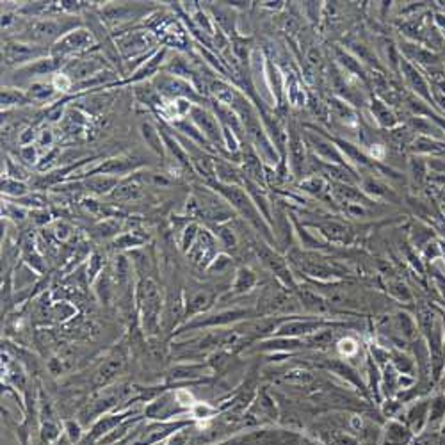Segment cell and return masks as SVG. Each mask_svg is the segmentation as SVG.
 Segmentation results:
<instances>
[{
	"instance_id": "1",
	"label": "cell",
	"mask_w": 445,
	"mask_h": 445,
	"mask_svg": "<svg viewBox=\"0 0 445 445\" xmlns=\"http://www.w3.org/2000/svg\"><path fill=\"white\" fill-rule=\"evenodd\" d=\"M137 310L141 316L143 330L146 335H155L160 328V319H162V290L153 282L152 278H143L137 283L136 290Z\"/></svg>"
},
{
	"instance_id": "2",
	"label": "cell",
	"mask_w": 445,
	"mask_h": 445,
	"mask_svg": "<svg viewBox=\"0 0 445 445\" xmlns=\"http://www.w3.org/2000/svg\"><path fill=\"white\" fill-rule=\"evenodd\" d=\"M129 392L130 388L125 387V385L100 388L98 392H96L84 406L80 408L79 413H77V420H79L82 426L93 424L95 420H98L102 415L109 413L120 401H125Z\"/></svg>"
},
{
	"instance_id": "3",
	"label": "cell",
	"mask_w": 445,
	"mask_h": 445,
	"mask_svg": "<svg viewBox=\"0 0 445 445\" xmlns=\"http://www.w3.org/2000/svg\"><path fill=\"white\" fill-rule=\"evenodd\" d=\"M77 23L72 20H58V18H41L34 20V22L29 25L25 34L27 43H34V45L49 46L50 43L56 45L66 32L77 29Z\"/></svg>"
},
{
	"instance_id": "4",
	"label": "cell",
	"mask_w": 445,
	"mask_h": 445,
	"mask_svg": "<svg viewBox=\"0 0 445 445\" xmlns=\"http://www.w3.org/2000/svg\"><path fill=\"white\" fill-rule=\"evenodd\" d=\"M96 39L88 29H82V27H77L73 31L66 32L61 39H59L56 45L50 46V56L53 58H61L70 61V59L80 58V56H86L89 53V50L95 49Z\"/></svg>"
},
{
	"instance_id": "5",
	"label": "cell",
	"mask_w": 445,
	"mask_h": 445,
	"mask_svg": "<svg viewBox=\"0 0 445 445\" xmlns=\"http://www.w3.org/2000/svg\"><path fill=\"white\" fill-rule=\"evenodd\" d=\"M152 86L162 98L172 100V102H175V100H189V102L196 103L203 98L189 80L168 75V73H159L152 80Z\"/></svg>"
},
{
	"instance_id": "6",
	"label": "cell",
	"mask_w": 445,
	"mask_h": 445,
	"mask_svg": "<svg viewBox=\"0 0 445 445\" xmlns=\"http://www.w3.org/2000/svg\"><path fill=\"white\" fill-rule=\"evenodd\" d=\"M212 187L216 189V193L221 194V198H225L230 203V207H233L236 210H239L244 217L250 219V223L257 226V228L266 230L264 221L260 219V210L257 209L255 203L252 202V198L247 196L246 191L240 186H223V183H212Z\"/></svg>"
},
{
	"instance_id": "7",
	"label": "cell",
	"mask_w": 445,
	"mask_h": 445,
	"mask_svg": "<svg viewBox=\"0 0 445 445\" xmlns=\"http://www.w3.org/2000/svg\"><path fill=\"white\" fill-rule=\"evenodd\" d=\"M159 41L153 32L150 31H130L122 32L116 38V49L120 50L123 59H136L139 56H145L146 52H155V45Z\"/></svg>"
},
{
	"instance_id": "8",
	"label": "cell",
	"mask_w": 445,
	"mask_h": 445,
	"mask_svg": "<svg viewBox=\"0 0 445 445\" xmlns=\"http://www.w3.org/2000/svg\"><path fill=\"white\" fill-rule=\"evenodd\" d=\"M52 50L49 46L34 45V43L27 41H9L2 46V56H4V63L8 66H22L31 65V63L38 61V59L49 58Z\"/></svg>"
},
{
	"instance_id": "9",
	"label": "cell",
	"mask_w": 445,
	"mask_h": 445,
	"mask_svg": "<svg viewBox=\"0 0 445 445\" xmlns=\"http://www.w3.org/2000/svg\"><path fill=\"white\" fill-rule=\"evenodd\" d=\"M103 70H107L105 58H103L102 53L89 52L86 53V56H80V58L70 59L65 65V68H63V73H65V75L72 80L73 86H75L80 84V82H84V80L91 79L93 75L103 72Z\"/></svg>"
},
{
	"instance_id": "10",
	"label": "cell",
	"mask_w": 445,
	"mask_h": 445,
	"mask_svg": "<svg viewBox=\"0 0 445 445\" xmlns=\"http://www.w3.org/2000/svg\"><path fill=\"white\" fill-rule=\"evenodd\" d=\"M187 118H189L194 125L198 127V130L203 134V136H205V139L210 143V145H214V146L219 145V148H225L223 125H221V122L217 120V116L214 115V112H210V110L203 109L202 105H196V103H194V105L191 107L189 116H187Z\"/></svg>"
},
{
	"instance_id": "11",
	"label": "cell",
	"mask_w": 445,
	"mask_h": 445,
	"mask_svg": "<svg viewBox=\"0 0 445 445\" xmlns=\"http://www.w3.org/2000/svg\"><path fill=\"white\" fill-rule=\"evenodd\" d=\"M183 413H189V410L180 404L175 392H168L164 394V396L157 397L153 403H150L148 406L145 408L146 419H152L155 420V423H168V420L180 417V415Z\"/></svg>"
},
{
	"instance_id": "12",
	"label": "cell",
	"mask_w": 445,
	"mask_h": 445,
	"mask_svg": "<svg viewBox=\"0 0 445 445\" xmlns=\"http://www.w3.org/2000/svg\"><path fill=\"white\" fill-rule=\"evenodd\" d=\"M66 59L61 58H53V56H49V58L38 59V61L31 63V65H25L22 68H18L15 72V79L16 80H32V79H39V77H46V75H58V73L63 72L66 65Z\"/></svg>"
},
{
	"instance_id": "13",
	"label": "cell",
	"mask_w": 445,
	"mask_h": 445,
	"mask_svg": "<svg viewBox=\"0 0 445 445\" xmlns=\"http://www.w3.org/2000/svg\"><path fill=\"white\" fill-rule=\"evenodd\" d=\"M247 316L246 310H223L217 314H202V316L194 317L191 323H186L180 331L187 330H202V328H217L223 324L236 323V321L244 319Z\"/></svg>"
},
{
	"instance_id": "14",
	"label": "cell",
	"mask_w": 445,
	"mask_h": 445,
	"mask_svg": "<svg viewBox=\"0 0 445 445\" xmlns=\"http://www.w3.org/2000/svg\"><path fill=\"white\" fill-rule=\"evenodd\" d=\"M141 166V162L132 155H116L110 157V159L103 160L100 166H96L95 169H91L89 173H86V176H93V175H109V176H116L120 179L122 175H127V173L136 172L137 168Z\"/></svg>"
},
{
	"instance_id": "15",
	"label": "cell",
	"mask_w": 445,
	"mask_h": 445,
	"mask_svg": "<svg viewBox=\"0 0 445 445\" xmlns=\"http://www.w3.org/2000/svg\"><path fill=\"white\" fill-rule=\"evenodd\" d=\"M123 367H125V356H123L122 353H112L110 356H107L105 360L100 363L98 369L95 370V374H93V387H95L96 390L109 387V385L120 376Z\"/></svg>"
},
{
	"instance_id": "16",
	"label": "cell",
	"mask_w": 445,
	"mask_h": 445,
	"mask_svg": "<svg viewBox=\"0 0 445 445\" xmlns=\"http://www.w3.org/2000/svg\"><path fill=\"white\" fill-rule=\"evenodd\" d=\"M191 260H193L196 266L209 267L210 262L216 259V239L210 236L209 230H200L198 239L193 244V247L187 253Z\"/></svg>"
},
{
	"instance_id": "17",
	"label": "cell",
	"mask_w": 445,
	"mask_h": 445,
	"mask_svg": "<svg viewBox=\"0 0 445 445\" xmlns=\"http://www.w3.org/2000/svg\"><path fill=\"white\" fill-rule=\"evenodd\" d=\"M166 53H168V49H157L155 52H152L148 56V61L143 63L139 68L136 70L132 77L129 79V82H134V84H141V82H146V79H155L159 75L160 66L166 61Z\"/></svg>"
},
{
	"instance_id": "18",
	"label": "cell",
	"mask_w": 445,
	"mask_h": 445,
	"mask_svg": "<svg viewBox=\"0 0 445 445\" xmlns=\"http://www.w3.org/2000/svg\"><path fill=\"white\" fill-rule=\"evenodd\" d=\"M216 294L209 289H200L191 294L186 301V310H183V319H194L202 316L214 304Z\"/></svg>"
},
{
	"instance_id": "19",
	"label": "cell",
	"mask_w": 445,
	"mask_h": 445,
	"mask_svg": "<svg viewBox=\"0 0 445 445\" xmlns=\"http://www.w3.org/2000/svg\"><path fill=\"white\" fill-rule=\"evenodd\" d=\"M143 194H145V191H143L141 179H139V173H136L134 176H127V179L120 180V183L110 196L116 202H137V200L143 198Z\"/></svg>"
},
{
	"instance_id": "20",
	"label": "cell",
	"mask_w": 445,
	"mask_h": 445,
	"mask_svg": "<svg viewBox=\"0 0 445 445\" xmlns=\"http://www.w3.org/2000/svg\"><path fill=\"white\" fill-rule=\"evenodd\" d=\"M120 183V179L109 175H93L86 176L80 186L84 187L88 193L95 194V196H103V194H112V191L116 189V186Z\"/></svg>"
},
{
	"instance_id": "21",
	"label": "cell",
	"mask_w": 445,
	"mask_h": 445,
	"mask_svg": "<svg viewBox=\"0 0 445 445\" xmlns=\"http://www.w3.org/2000/svg\"><path fill=\"white\" fill-rule=\"evenodd\" d=\"M139 132H141V137L145 139L146 146H148L152 152H155L157 155H166V146H164L160 129H157L153 123L143 122L141 125H139Z\"/></svg>"
},
{
	"instance_id": "22",
	"label": "cell",
	"mask_w": 445,
	"mask_h": 445,
	"mask_svg": "<svg viewBox=\"0 0 445 445\" xmlns=\"http://www.w3.org/2000/svg\"><path fill=\"white\" fill-rule=\"evenodd\" d=\"M319 328H323V323H312V321H289V323H283L276 331L278 335L282 337H297L312 333V331H317Z\"/></svg>"
},
{
	"instance_id": "23",
	"label": "cell",
	"mask_w": 445,
	"mask_h": 445,
	"mask_svg": "<svg viewBox=\"0 0 445 445\" xmlns=\"http://www.w3.org/2000/svg\"><path fill=\"white\" fill-rule=\"evenodd\" d=\"M243 175L239 169H236L232 164L225 162V160H216V183H223V186H240L243 183Z\"/></svg>"
},
{
	"instance_id": "24",
	"label": "cell",
	"mask_w": 445,
	"mask_h": 445,
	"mask_svg": "<svg viewBox=\"0 0 445 445\" xmlns=\"http://www.w3.org/2000/svg\"><path fill=\"white\" fill-rule=\"evenodd\" d=\"M118 75L115 72H110V70H103V72L96 73L93 75L91 79L84 80V82H80V84L73 86V91H88V89H98L103 88V86H110L112 82H116Z\"/></svg>"
},
{
	"instance_id": "25",
	"label": "cell",
	"mask_w": 445,
	"mask_h": 445,
	"mask_svg": "<svg viewBox=\"0 0 445 445\" xmlns=\"http://www.w3.org/2000/svg\"><path fill=\"white\" fill-rule=\"evenodd\" d=\"M58 93L59 91L53 88L52 82H32L29 86L27 95H29L31 102H50V100L56 98Z\"/></svg>"
},
{
	"instance_id": "26",
	"label": "cell",
	"mask_w": 445,
	"mask_h": 445,
	"mask_svg": "<svg viewBox=\"0 0 445 445\" xmlns=\"http://www.w3.org/2000/svg\"><path fill=\"white\" fill-rule=\"evenodd\" d=\"M243 169L250 180H255V182H264V173H262V166H260V160L252 150L247 148V152H244V164Z\"/></svg>"
},
{
	"instance_id": "27",
	"label": "cell",
	"mask_w": 445,
	"mask_h": 445,
	"mask_svg": "<svg viewBox=\"0 0 445 445\" xmlns=\"http://www.w3.org/2000/svg\"><path fill=\"white\" fill-rule=\"evenodd\" d=\"M2 194L4 196H9V198H25L27 194H31V189L27 187L25 182H22V180H15V179H9V176H6L4 180H2Z\"/></svg>"
},
{
	"instance_id": "28",
	"label": "cell",
	"mask_w": 445,
	"mask_h": 445,
	"mask_svg": "<svg viewBox=\"0 0 445 445\" xmlns=\"http://www.w3.org/2000/svg\"><path fill=\"white\" fill-rule=\"evenodd\" d=\"M31 102L29 95L16 88H2V109H11L16 105H25Z\"/></svg>"
},
{
	"instance_id": "29",
	"label": "cell",
	"mask_w": 445,
	"mask_h": 445,
	"mask_svg": "<svg viewBox=\"0 0 445 445\" xmlns=\"http://www.w3.org/2000/svg\"><path fill=\"white\" fill-rule=\"evenodd\" d=\"M146 240H148V236H141L137 230H134V232L130 230V232H125L122 233V236L116 237L115 246L118 247V250H130V247L141 246Z\"/></svg>"
},
{
	"instance_id": "30",
	"label": "cell",
	"mask_w": 445,
	"mask_h": 445,
	"mask_svg": "<svg viewBox=\"0 0 445 445\" xmlns=\"http://www.w3.org/2000/svg\"><path fill=\"white\" fill-rule=\"evenodd\" d=\"M310 141L314 143V148H316V152L319 153L321 157H324V159H331L333 162H342V157H340V153L337 152V148L331 143L324 141V139H321V137H316V136H310Z\"/></svg>"
},
{
	"instance_id": "31",
	"label": "cell",
	"mask_w": 445,
	"mask_h": 445,
	"mask_svg": "<svg viewBox=\"0 0 445 445\" xmlns=\"http://www.w3.org/2000/svg\"><path fill=\"white\" fill-rule=\"evenodd\" d=\"M255 283H257L255 274H253L250 269H246V267H243V269L237 271V276H236V282H233L232 290L236 294L246 292V290L253 289V285H255Z\"/></svg>"
},
{
	"instance_id": "32",
	"label": "cell",
	"mask_w": 445,
	"mask_h": 445,
	"mask_svg": "<svg viewBox=\"0 0 445 445\" xmlns=\"http://www.w3.org/2000/svg\"><path fill=\"white\" fill-rule=\"evenodd\" d=\"M290 160H292V168L296 173H301L304 164V148L303 141H301L297 134L292 132L290 136Z\"/></svg>"
},
{
	"instance_id": "33",
	"label": "cell",
	"mask_w": 445,
	"mask_h": 445,
	"mask_svg": "<svg viewBox=\"0 0 445 445\" xmlns=\"http://www.w3.org/2000/svg\"><path fill=\"white\" fill-rule=\"evenodd\" d=\"M63 434L61 426H59L56 420H43L41 431H39V437H41V445H50L52 441L58 440Z\"/></svg>"
},
{
	"instance_id": "34",
	"label": "cell",
	"mask_w": 445,
	"mask_h": 445,
	"mask_svg": "<svg viewBox=\"0 0 445 445\" xmlns=\"http://www.w3.org/2000/svg\"><path fill=\"white\" fill-rule=\"evenodd\" d=\"M408 440V431L404 430L401 424H390L387 430V433H385V441H387V445H403L406 444Z\"/></svg>"
},
{
	"instance_id": "35",
	"label": "cell",
	"mask_w": 445,
	"mask_h": 445,
	"mask_svg": "<svg viewBox=\"0 0 445 445\" xmlns=\"http://www.w3.org/2000/svg\"><path fill=\"white\" fill-rule=\"evenodd\" d=\"M120 232V221L112 219V217H107V219L100 221L98 225L95 226V236L102 237V239H109L112 236H118Z\"/></svg>"
},
{
	"instance_id": "36",
	"label": "cell",
	"mask_w": 445,
	"mask_h": 445,
	"mask_svg": "<svg viewBox=\"0 0 445 445\" xmlns=\"http://www.w3.org/2000/svg\"><path fill=\"white\" fill-rule=\"evenodd\" d=\"M198 233H200V226L196 225V223H189V225L183 228L182 236H180V247H182V252L189 253L193 244L196 243V239H198Z\"/></svg>"
},
{
	"instance_id": "37",
	"label": "cell",
	"mask_w": 445,
	"mask_h": 445,
	"mask_svg": "<svg viewBox=\"0 0 445 445\" xmlns=\"http://www.w3.org/2000/svg\"><path fill=\"white\" fill-rule=\"evenodd\" d=\"M146 175L148 176L139 175V179L145 180V182L150 183V186L160 187V189H168V187L173 186V180L169 179L166 173H146Z\"/></svg>"
},
{
	"instance_id": "38",
	"label": "cell",
	"mask_w": 445,
	"mask_h": 445,
	"mask_svg": "<svg viewBox=\"0 0 445 445\" xmlns=\"http://www.w3.org/2000/svg\"><path fill=\"white\" fill-rule=\"evenodd\" d=\"M323 232L326 236H330L333 240H340V243H346L347 236H349V230L344 225H339V223H328V225L323 226Z\"/></svg>"
},
{
	"instance_id": "39",
	"label": "cell",
	"mask_w": 445,
	"mask_h": 445,
	"mask_svg": "<svg viewBox=\"0 0 445 445\" xmlns=\"http://www.w3.org/2000/svg\"><path fill=\"white\" fill-rule=\"evenodd\" d=\"M189 413L193 415V419L203 420V419H210L212 415L217 413V410L207 403H196L193 408H191Z\"/></svg>"
},
{
	"instance_id": "40",
	"label": "cell",
	"mask_w": 445,
	"mask_h": 445,
	"mask_svg": "<svg viewBox=\"0 0 445 445\" xmlns=\"http://www.w3.org/2000/svg\"><path fill=\"white\" fill-rule=\"evenodd\" d=\"M301 187H303L304 191H309V193L312 194H323L324 191H326V182H324L321 176H314V179H309V180H304L303 183H301Z\"/></svg>"
},
{
	"instance_id": "41",
	"label": "cell",
	"mask_w": 445,
	"mask_h": 445,
	"mask_svg": "<svg viewBox=\"0 0 445 445\" xmlns=\"http://www.w3.org/2000/svg\"><path fill=\"white\" fill-rule=\"evenodd\" d=\"M103 273V260L102 257L98 255V253H93L91 257H89V267H88V276L89 280H95L98 274Z\"/></svg>"
},
{
	"instance_id": "42",
	"label": "cell",
	"mask_w": 445,
	"mask_h": 445,
	"mask_svg": "<svg viewBox=\"0 0 445 445\" xmlns=\"http://www.w3.org/2000/svg\"><path fill=\"white\" fill-rule=\"evenodd\" d=\"M328 445H356V440L351 438L349 434L344 433H331L326 437Z\"/></svg>"
},
{
	"instance_id": "43",
	"label": "cell",
	"mask_w": 445,
	"mask_h": 445,
	"mask_svg": "<svg viewBox=\"0 0 445 445\" xmlns=\"http://www.w3.org/2000/svg\"><path fill=\"white\" fill-rule=\"evenodd\" d=\"M52 84L53 88L58 89V91H73V82L65 75V73H58V75L52 79Z\"/></svg>"
},
{
	"instance_id": "44",
	"label": "cell",
	"mask_w": 445,
	"mask_h": 445,
	"mask_svg": "<svg viewBox=\"0 0 445 445\" xmlns=\"http://www.w3.org/2000/svg\"><path fill=\"white\" fill-rule=\"evenodd\" d=\"M217 236H219L221 244H223L225 247H236V244H237L236 233H233V230H230L228 226H219Z\"/></svg>"
},
{
	"instance_id": "45",
	"label": "cell",
	"mask_w": 445,
	"mask_h": 445,
	"mask_svg": "<svg viewBox=\"0 0 445 445\" xmlns=\"http://www.w3.org/2000/svg\"><path fill=\"white\" fill-rule=\"evenodd\" d=\"M373 110H376V116H378V120H380L381 125H385V127H387V125H392V123H394V116L390 115V112H388L387 109H385L383 103H381V102H374Z\"/></svg>"
},
{
	"instance_id": "46",
	"label": "cell",
	"mask_w": 445,
	"mask_h": 445,
	"mask_svg": "<svg viewBox=\"0 0 445 445\" xmlns=\"http://www.w3.org/2000/svg\"><path fill=\"white\" fill-rule=\"evenodd\" d=\"M20 159L27 164L38 162V150H36V146H22V148H20Z\"/></svg>"
},
{
	"instance_id": "47",
	"label": "cell",
	"mask_w": 445,
	"mask_h": 445,
	"mask_svg": "<svg viewBox=\"0 0 445 445\" xmlns=\"http://www.w3.org/2000/svg\"><path fill=\"white\" fill-rule=\"evenodd\" d=\"M187 444H189V427L176 431L175 434H172V437L166 440V445H187Z\"/></svg>"
},
{
	"instance_id": "48",
	"label": "cell",
	"mask_w": 445,
	"mask_h": 445,
	"mask_svg": "<svg viewBox=\"0 0 445 445\" xmlns=\"http://www.w3.org/2000/svg\"><path fill=\"white\" fill-rule=\"evenodd\" d=\"M230 266V259L225 255H217L216 259L210 262V266L207 267L209 271H212V273H223V271L226 269V267Z\"/></svg>"
},
{
	"instance_id": "49",
	"label": "cell",
	"mask_w": 445,
	"mask_h": 445,
	"mask_svg": "<svg viewBox=\"0 0 445 445\" xmlns=\"http://www.w3.org/2000/svg\"><path fill=\"white\" fill-rule=\"evenodd\" d=\"M58 155H59V150H58V148L50 150V152L46 153L45 157H43L41 162H38V169H39V172H45V169L52 168V166H53V160L58 159Z\"/></svg>"
},
{
	"instance_id": "50",
	"label": "cell",
	"mask_w": 445,
	"mask_h": 445,
	"mask_svg": "<svg viewBox=\"0 0 445 445\" xmlns=\"http://www.w3.org/2000/svg\"><path fill=\"white\" fill-rule=\"evenodd\" d=\"M339 347H340V351H342L344 354H347V356H349V354H353V353H356V349H358L356 342H354V340H351V339L340 340Z\"/></svg>"
},
{
	"instance_id": "51",
	"label": "cell",
	"mask_w": 445,
	"mask_h": 445,
	"mask_svg": "<svg viewBox=\"0 0 445 445\" xmlns=\"http://www.w3.org/2000/svg\"><path fill=\"white\" fill-rule=\"evenodd\" d=\"M36 130L32 129H27V130H23V134L22 136H20V145L22 146H29V145H32V141H34V137H36Z\"/></svg>"
},
{
	"instance_id": "52",
	"label": "cell",
	"mask_w": 445,
	"mask_h": 445,
	"mask_svg": "<svg viewBox=\"0 0 445 445\" xmlns=\"http://www.w3.org/2000/svg\"><path fill=\"white\" fill-rule=\"evenodd\" d=\"M56 236H58L61 240H66L70 236H72V228H70L66 223H58V226H56Z\"/></svg>"
},
{
	"instance_id": "53",
	"label": "cell",
	"mask_w": 445,
	"mask_h": 445,
	"mask_svg": "<svg viewBox=\"0 0 445 445\" xmlns=\"http://www.w3.org/2000/svg\"><path fill=\"white\" fill-rule=\"evenodd\" d=\"M53 143V136L50 130H41L38 137V145L39 146H50Z\"/></svg>"
},
{
	"instance_id": "54",
	"label": "cell",
	"mask_w": 445,
	"mask_h": 445,
	"mask_svg": "<svg viewBox=\"0 0 445 445\" xmlns=\"http://www.w3.org/2000/svg\"><path fill=\"white\" fill-rule=\"evenodd\" d=\"M296 445H321V444H317V441L310 440V438H297Z\"/></svg>"
},
{
	"instance_id": "55",
	"label": "cell",
	"mask_w": 445,
	"mask_h": 445,
	"mask_svg": "<svg viewBox=\"0 0 445 445\" xmlns=\"http://www.w3.org/2000/svg\"><path fill=\"white\" fill-rule=\"evenodd\" d=\"M223 445H233V444H232V441H228V444H223Z\"/></svg>"
}]
</instances>
